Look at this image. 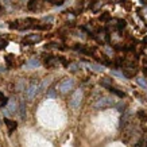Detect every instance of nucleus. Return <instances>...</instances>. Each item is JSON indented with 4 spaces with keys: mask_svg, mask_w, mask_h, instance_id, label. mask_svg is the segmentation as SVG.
Here are the masks:
<instances>
[{
    "mask_svg": "<svg viewBox=\"0 0 147 147\" xmlns=\"http://www.w3.org/2000/svg\"><path fill=\"white\" fill-rule=\"evenodd\" d=\"M36 20L31 18L26 19H18L11 24V28H16V30H26V28H31V27H36Z\"/></svg>",
    "mask_w": 147,
    "mask_h": 147,
    "instance_id": "1",
    "label": "nucleus"
},
{
    "mask_svg": "<svg viewBox=\"0 0 147 147\" xmlns=\"http://www.w3.org/2000/svg\"><path fill=\"white\" fill-rule=\"evenodd\" d=\"M81 101H82V89H77L74 93L71 94L70 100H69V105H70L71 109L77 111L81 105Z\"/></svg>",
    "mask_w": 147,
    "mask_h": 147,
    "instance_id": "2",
    "label": "nucleus"
},
{
    "mask_svg": "<svg viewBox=\"0 0 147 147\" xmlns=\"http://www.w3.org/2000/svg\"><path fill=\"white\" fill-rule=\"evenodd\" d=\"M73 86H74V80L73 78H65L57 85V90L61 93H67L69 90L73 89Z\"/></svg>",
    "mask_w": 147,
    "mask_h": 147,
    "instance_id": "3",
    "label": "nucleus"
},
{
    "mask_svg": "<svg viewBox=\"0 0 147 147\" xmlns=\"http://www.w3.org/2000/svg\"><path fill=\"white\" fill-rule=\"evenodd\" d=\"M38 90H39V84H38V81H32L26 89V98L27 100H32V98L35 97V94L38 93Z\"/></svg>",
    "mask_w": 147,
    "mask_h": 147,
    "instance_id": "4",
    "label": "nucleus"
},
{
    "mask_svg": "<svg viewBox=\"0 0 147 147\" xmlns=\"http://www.w3.org/2000/svg\"><path fill=\"white\" fill-rule=\"evenodd\" d=\"M18 111V102H16V98H9L7 101V107L4 108V115H13L15 112Z\"/></svg>",
    "mask_w": 147,
    "mask_h": 147,
    "instance_id": "5",
    "label": "nucleus"
},
{
    "mask_svg": "<svg viewBox=\"0 0 147 147\" xmlns=\"http://www.w3.org/2000/svg\"><path fill=\"white\" fill-rule=\"evenodd\" d=\"M113 98L111 97H101L100 100L96 101L94 104V108H97V109H101V108H108V107H112L113 105Z\"/></svg>",
    "mask_w": 147,
    "mask_h": 147,
    "instance_id": "6",
    "label": "nucleus"
},
{
    "mask_svg": "<svg viewBox=\"0 0 147 147\" xmlns=\"http://www.w3.org/2000/svg\"><path fill=\"white\" fill-rule=\"evenodd\" d=\"M42 39V36L40 35H36V34H31V35H27L24 39H23V42L24 43H27V45H32V43H36V42H39V40Z\"/></svg>",
    "mask_w": 147,
    "mask_h": 147,
    "instance_id": "7",
    "label": "nucleus"
},
{
    "mask_svg": "<svg viewBox=\"0 0 147 147\" xmlns=\"http://www.w3.org/2000/svg\"><path fill=\"white\" fill-rule=\"evenodd\" d=\"M82 66H86L89 70H93V71H104V67L101 65H97V63H90V62H82L80 63Z\"/></svg>",
    "mask_w": 147,
    "mask_h": 147,
    "instance_id": "8",
    "label": "nucleus"
},
{
    "mask_svg": "<svg viewBox=\"0 0 147 147\" xmlns=\"http://www.w3.org/2000/svg\"><path fill=\"white\" fill-rule=\"evenodd\" d=\"M40 65V62L36 59V58H32V59H28L26 62V65H24V67L26 69H32V67H38Z\"/></svg>",
    "mask_w": 147,
    "mask_h": 147,
    "instance_id": "9",
    "label": "nucleus"
},
{
    "mask_svg": "<svg viewBox=\"0 0 147 147\" xmlns=\"http://www.w3.org/2000/svg\"><path fill=\"white\" fill-rule=\"evenodd\" d=\"M50 84H51V78H49V77L45 78V80L42 81V84L39 85V90H38V92H45V90L49 88Z\"/></svg>",
    "mask_w": 147,
    "mask_h": 147,
    "instance_id": "10",
    "label": "nucleus"
},
{
    "mask_svg": "<svg viewBox=\"0 0 147 147\" xmlns=\"http://www.w3.org/2000/svg\"><path fill=\"white\" fill-rule=\"evenodd\" d=\"M4 123L7 124V127H8V131L9 132H12L13 129L18 127V124H16V121H13V120H9V119H4Z\"/></svg>",
    "mask_w": 147,
    "mask_h": 147,
    "instance_id": "11",
    "label": "nucleus"
},
{
    "mask_svg": "<svg viewBox=\"0 0 147 147\" xmlns=\"http://www.w3.org/2000/svg\"><path fill=\"white\" fill-rule=\"evenodd\" d=\"M129 119H131V112H129V111H124V115H123V117H121V127L127 124Z\"/></svg>",
    "mask_w": 147,
    "mask_h": 147,
    "instance_id": "12",
    "label": "nucleus"
},
{
    "mask_svg": "<svg viewBox=\"0 0 147 147\" xmlns=\"http://www.w3.org/2000/svg\"><path fill=\"white\" fill-rule=\"evenodd\" d=\"M136 81H138V84L142 86V88H144V89H147V82H146V80L143 78V77H138L136 78Z\"/></svg>",
    "mask_w": 147,
    "mask_h": 147,
    "instance_id": "13",
    "label": "nucleus"
},
{
    "mask_svg": "<svg viewBox=\"0 0 147 147\" xmlns=\"http://www.w3.org/2000/svg\"><path fill=\"white\" fill-rule=\"evenodd\" d=\"M7 101H8V100L5 98V96L1 93V92H0V108L4 107V105H7Z\"/></svg>",
    "mask_w": 147,
    "mask_h": 147,
    "instance_id": "14",
    "label": "nucleus"
},
{
    "mask_svg": "<svg viewBox=\"0 0 147 147\" xmlns=\"http://www.w3.org/2000/svg\"><path fill=\"white\" fill-rule=\"evenodd\" d=\"M7 45H8V40L4 39L3 36H0V49H5Z\"/></svg>",
    "mask_w": 147,
    "mask_h": 147,
    "instance_id": "15",
    "label": "nucleus"
},
{
    "mask_svg": "<svg viewBox=\"0 0 147 147\" xmlns=\"http://www.w3.org/2000/svg\"><path fill=\"white\" fill-rule=\"evenodd\" d=\"M19 111H20V119H24L26 117V108H24V104H20V108H19Z\"/></svg>",
    "mask_w": 147,
    "mask_h": 147,
    "instance_id": "16",
    "label": "nucleus"
},
{
    "mask_svg": "<svg viewBox=\"0 0 147 147\" xmlns=\"http://www.w3.org/2000/svg\"><path fill=\"white\" fill-rule=\"evenodd\" d=\"M78 66H80L78 63H70V65H69V67H67V69H69V70H70V71H76L77 69H78Z\"/></svg>",
    "mask_w": 147,
    "mask_h": 147,
    "instance_id": "17",
    "label": "nucleus"
},
{
    "mask_svg": "<svg viewBox=\"0 0 147 147\" xmlns=\"http://www.w3.org/2000/svg\"><path fill=\"white\" fill-rule=\"evenodd\" d=\"M55 97V89H50L47 92V98H54Z\"/></svg>",
    "mask_w": 147,
    "mask_h": 147,
    "instance_id": "18",
    "label": "nucleus"
},
{
    "mask_svg": "<svg viewBox=\"0 0 147 147\" xmlns=\"http://www.w3.org/2000/svg\"><path fill=\"white\" fill-rule=\"evenodd\" d=\"M116 109H117V111H120V112H123V109H124V102L120 101L119 104H116Z\"/></svg>",
    "mask_w": 147,
    "mask_h": 147,
    "instance_id": "19",
    "label": "nucleus"
},
{
    "mask_svg": "<svg viewBox=\"0 0 147 147\" xmlns=\"http://www.w3.org/2000/svg\"><path fill=\"white\" fill-rule=\"evenodd\" d=\"M47 1H49V3H51V4H62L63 1H65V0H47Z\"/></svg>",
    "mask_w": 147,
    "mask_h": 147,
    "instance_id": "20",
    "label": "nucleus"
},
{
    "mask_svg": "<svg viewBox=\"0 0 147 147\" xmlns=\"http://www.w3.org/2000/svg\"><path fill=\"white\" fill-rule=\"evenodd\" d=\"M5 70V67L4 66H1V65H0V73H3V71Z\"/></svg>",
    "mask_w": 147,
    "mask_h": 147,
    "instance_id": "21",
    "label": "nucleus"
},
{
    "mask_svg": "<svg viewBox=\"0 0 147 147\" xmlns=\"http://www.w3.org/2000/svg\"><path fill=\"white\" fill-rule=\"evenodd\" d=\"M9 1H11V0H4V3H5V4H8Z\"/></svg>",
    "mask_w": 147,
    "mask_h": 147,
    "instance_id": "22",
    "label": "nucleus"
},
{
    "mask_svg": "<svg viewBox=\"0 0 147 147\" xmlns=\"http://www.w3.org/2000/svg\"><path fill=\"white\" fill-rule=\"evenodd\" d=\"M1 9H3V7H1V5H0V12H1Z\"/></svg>",
    "mask_w": 147,
    "mask_h": 147,
    "instance_id": "23",
    "label": "nucleus"
}]
</instances>
